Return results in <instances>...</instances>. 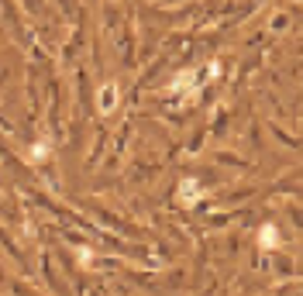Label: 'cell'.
<instances>
[{
    "instance_id": "6da1fadb",
    "label": "cell",
    "mask_w": 303,
    "mask_h": 296,
    "mask_svg": "<svg viewBox=\"0 0 303 296\" xmlns=\"http://www.w3.org/2000/svg\"><path fill=\"white\" fill-rule=\"evenodd\" d=\"M258 245H262V248H276V245H279V234H276V228H272V224H269V228H262Z\"/></svg>"
},
{
    "instance_id": "7a4b0ae2",
    "label": "cell",
    "mask_w": 303,
    "mask_h": 296,
    "mask_svg": "<svg viewBox=\"0 0 303 296\" xmlns=\"http://www.w3.org/2000/svg\"><path fill=\"white\" fill-rule=\"evenodd\" d=\"M117 103V86H104V100H100V110H114Z\"/></svg>"
},
{
    "instance_id": "3957f363",
    "label": "cell",
    "mask_w": 303,
    "mask_h": 296,
    "mask_svg": "<svg viewBox=\"0 0 303 296\" xmlns=\"http://www.w3.org/2000/svg\"><path fill=\"white\" fill-rule=\"evenodd\" d=\"M197 193H200V186L193 179L186 182V186H179V200H186V203H193V200H197Z\"/></svg>"
}]
</instances>
